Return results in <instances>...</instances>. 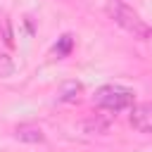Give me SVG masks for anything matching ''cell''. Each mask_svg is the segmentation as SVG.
I'll list each match as a JSON object with an SVG mask.
<instances>
[{
	"mask_svg": "<svg viewBox=\"0 0 152 152\" xmlns=\"http://www.w3.org/2000/svg\"><path fill=\"white\" fill-rule=\"evenodd\" d=\"M133 90L126 88V86H119V83H107L102 88L95 90L93 95V102L100 107V109H107V112H124L133 104Z\"/></svg>",
	"mask_w": 152,
	"mask_h": 152,
	"instance_id": "cell-1",
	"label": "cell"
},
{
	"mask_svg": "<svg viewBox=\"0 0 152 152\" xmlns=\"http://www.w3.org/2000/svg\"><path fill=\"white\" fill-rule=\"evenodd\" d=\"M107 14L114 19V24H119L124 31L133 33L135 38H150V26L138 17V12H133L121 0H109L107 2Z\"/></svg>",
	"mask_w": 152,
	"mask_h": 152,
	"instance_id": "cell-2",
	"label": "cell"
},
{
	"mask_svg": "<svg viewBox=\"0 0 152 152\" xmlns=\"http://www.w3.org/2000/svg\"><path fill=\"white\" fill-rule=\"evenodd\" d=\"M131 126L140 133H152V102H138L131 109Z\"/></svg>",
	"mask_w": 152,
	"mask_h": 152,
	"instance_id": "cell-3",
	"label": "cell"
},
{
	"mask_svg": "<svg viewBox=\"0 0 152 152\" xmlns=\"http://www.w3.org/2000/svg\"><path fill=\"white\" fill-rule=\"evenodd\" d=\"M14 135H17V140H21V142H43V140H45V133H43L40 126H36V124H19V126L14 128Z\"/></svg>",
	"mask_w": 152,
	"mask_h": 152,
	"instance_id": "cell-4",
	"label": "cell"
},
{
	"mask_svg": "<svg viewBox=\"0 0 152 152\" xmlns=\"http://www.w3.org/2000/svg\"><path fill=\"white\" fill-rule=\"evenodd\" d=\"M83 90V86L78 83V81H64L62 86H59V100L62 102H71V100H76L78 97V93Z\"/></svg>",
	"mask_w": 152,
	"mask_h": 152,
	"instance_id": "cell-5",
	"label": "cell"
},
{
	"mask_svg": "<svg viewBox=\"0 0 152 152\" xmlns=\"http://www.w3.org/2000/svg\"><path fill=\"white\" fill-rule=\"evenodd\" d=\"M86 133H107L109 131V119H88L81 124Z\"/></svg>",
	"mask_w": 152,
	"mask_h": 152,
	"instance_id": "cell-6",
	"label": "cell"
},
{
	"mask_svg": "<svg viewBox=\"0 0 152 152\" xmlns=\"http://www.w3.org/2000/svg\"><path fill=\"white\" fill-rule=\"evenodd\" d=\"M71 48H74V36L64 33V36L57 40V45H55V55H57V57H66V55L71 52Z\"/></svg>",
	"mask_w": 152,
	"mask_h": 152,
	"instance_id": "cell-7",
	"label": "cell"
},
{
	"mask_svg": "<svg viewBox=\"0 0 152 152\" xmlns=\"http://www.w3.org/2000/svg\"><path fill=\"white\" fill-rule=\"evenodd\" d=\"M12 74H14V62H12V57L5 55V52H0V78H7V76H12Z\"/></svg>",
	"mask_w": 152,
	"mask_h": 152,
	"instance_id": "cell-8",
	"label": "cell"
},
{
	"mask_svg": "<svg viewBox=\"0 0 152 152\" xmlns=\"http://www.w3.org/2000/svg\"><path fill=\"white\" fill-rule=\"evenodd\" d=\"M150 38H152V28H150Z\"/></svg>",
	"mask_w": 152,
	"mask_h": 152,
	"instance_id": "cell-9",
	"label": "cell"
}]
</instances>
